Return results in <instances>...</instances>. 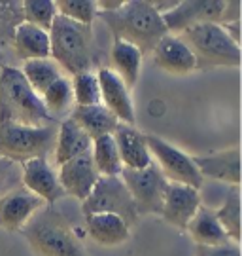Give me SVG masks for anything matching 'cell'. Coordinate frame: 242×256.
Masks as SVG:
<instances>
[{"instance_id": "obj_1", "label": "cell", "mask_w": 242, "mask_h": 256, "mask_svg": "<svg viewBox=\"0 0 242 256\" xmlns=\"http://www.w3.org/2000/svg\"><path fill=\"white\" fill-rule=\"evenodd\" d=\"M102 21L108 25L114 40H121L135 46L140 54L148 55L153 52L163 36L171 34L163 21L161 14L155 10L153 2H123L116 12H102Z\"/></svg>"}, {"instance_id": "obj_2", "label": "cell", "mask_w": 242, "mask_h": 256, "mask_svg": "<svg viewBox=\"0 0 242 256\" xmlns=\"http://www.w3.org/2000/svg\"><path fill=\"white\" fill-rule=\"evenodd\" d=\"M6 122L32 128L57 124L21 70L9 64H0V124Z\"/></svg>"}, {"instance_id": "obj_3", "label": "cell", "mask_w": 242, "mask_h": 256, "mask_svg": "<svg viewBox=\"0 0 242 256\" xmlns=\"http://www.w3.org/2000/svg\"><path fill=\"white\" fill-rule=\"evenodd\" d=\"M47 34L49 57L61 70L68 72L70 76L93 70L95 36L91 25H80L57 14Z\"/></svg>"}, {"instance_id": "obj_4", "label": "cell", "mask_w": 242, "mask_h": 256, "mask_svg": "<svg viewBox=\"0 0 242 256\" xmlns=\"http://www.w3.org/2000/svg\"><path fill=\"white\" fill-rule=\"evenodd\" d=\"M38 256H85L80 238L63 212L45 205L21 230Z\"/></svg>"}, {"instance_id": "obj_5", "label": "cell", "mask_w": 242, "mask_h": 256, "mask_svg": "<svg viewBox=\"0 0 242 256\" xmlns=\"http://www.w3.org/2000/svg\"><path fill=\"white\" fill-rule=\"evenodd\" d=\"M180 40L191 50L197 68L241 64V46H237L218 23H197L184 28L180 32Z\"/></svg>"}, {"instance_id": "obj_6", "label": "cell", "mask_w": 242, "mask_h": 256, "mask_svg": "<svg viewBox=\"0 0 242 256\" xmlns=\"http://www.w3.org/2000/svg\"><path fill=\"white\" fill-rule=\"evenodd\" d=\"M59 122L32 128L21 124H0V158L11 164H25L34 158H45L55 148Z\"/></svg>"}, {"instance_id": "obj_7", "label": "cell", "mask_w": 242, "mask_h": 256, "mask_svg": "<svg viewBox=\"0 0 242 256\" xmlns=\"http://www.w3.org/2000/svg\"><path fill=\"white\" fill-rule=\"evenodd\" d=\"M81 212L83 216L99 214V212L116 214L129 228H133L140 218L136 212L135 202L119 176H99L87 200L81 202Z\"/></svg>"}, {"instance_id": "obj_8", "label": "cell", "mask_w": 242, "mask_h": 256, "mask_svg": "<svg viewBox=\"0 0 242 256\" xmlns=\"http://www.w3.org/2000/svg\"><path fill=\"white\" fill-rule=\"evenodd\" d=\"M146 137V144L150 150V156L157 160V167L163 173V176L169 182H178L191 186L195 190H201L205 178L201 176L199 169L193 164V158L186 154L184 150L176 148L174 144L167 142L165 138L152 135V133H144Z\"/></svg>"}, {"instance_id": "obj_9", "label": "cell", "mask_w": 242, "mask_h": 256, "mask_svg": "<svg viewBox=\"0 0 242 256\" xmlns=\"http://www.w3.org/2000/svg\"><path fill=\"white\" fill-rule=\"evenodd\" d=\"M119 178L135 202L136 212L140 214H161L163 194L169 180L163 176L155 164L144 169H121Z\"/></svg>"}, {"instance_id": "obj_10", "label": "cell", "mask_w": 242, "mask_h": 256, "mask_svg": "<svg viewBox=\"0 0 242 256\" xmlns=\"http://www.w3.org/2000/svg\"><path fill=\"white\" fill-rule=\"evenodd\" d=\"M97 80H99V92H100V104H104L119 124L127 126H135V104L131 92L127 90V86L121 82V78L117 76L110 66H99L97 70Z\"/></svg>"}, {"instance_id": "obj_11", "label": "cell", "mask_w": 242, "mask_h": 256, "mask_svg": "<svg viewBox=\"0 0 242 256\" xmlns=\"http://www.w3.org/2000/svg\"><path fill=\"white\" fill-rule=\"evenodd\" d=\"M225 2L216 0V2H176L169 12L161 14L165 25L169 32H182L184 28L193 27L197 23H218L222 21Z\"/></svg>"}, {"instance_id": "obj_12", "label": "cell", "mask_w": 242, "mask_h": 256, "mask_svg": "<svg viewBox=\"0 0 242 256\" xmlns=\"http://www.w3.org/2000/svg\"><path fill=\"white\" fill-rule=\"evenodd\" d=\"M21 182L23 188L38 196L49 207L64 198V190L61 188L57 171L45 158H34L21 164Z\"/></svg>"}, {"instance_id": "obj_13", "label": "cell", "mask_w": 242, "mask_h": 256, "mask_svg": "<svg viewBox=\"0 0 242 256\" xmlns=\"http://www.w3.org/2000/svg\"><path fill=\"white\" fill-rule=\"evenodd\" d=\"M203 205L201 190L178 182H169L163 194L161 216L176 228L186 230L189 220L195 216L199 207Z\"/></svg>"}, {"instance_id": "obj_14", "label": "cell", "mask_w": 242, "mask_h": 256, "mask_svg": "<svg viewBox=\"0 0 242 256\" xmlns=\"http://www.w3.org/2000/svg\"><path fill=\"white\" fill-rule=\"evenodd\" d=\"M42 207H45V203L27 188H13L0 198V228L6 232H21Z\"/></svg>"}, {"instance_id": "obj_15", "label": "cell", "mask_w": 242, "mask_h": 256, "mask_svg": "<svg viewBox=\"0 0 242 256\" xmlns=\"http://www.w3.org/2000/svg\"><path fill=\"white\" fill-rule=\"evenodd\" d=\"M57 176H59L61 188L64 190V196H72L78 202H85L100 174L95 169L91 152H85L66 164L59 165Z\"/></svg>"}, {"instance_id": "obj_16", "label": "cell", "mask_w": 242, "mask_h": 256, "mask_svg": "<svg viewBox=\"0 0 242 256\" xmlns=\"http://www.w3.org/2000/svg\"><path fill=\"white\" fill-rule=\"evenodd\" d=\"M193 164L203 178L241 186V150L237 146L212 154L195 156Z\"/></svg>"}, {"instance_id": "obj_17", "label": "cell", "mask_w": 242, "mask_h": 256, "mask_svg": "<svg viewBox=\"0 0 242 256\" xmlns=\"http://www.w3.org/2000/svg\"><path fill=\"white\" fill-rule=\"evenodd\" d=\"M112 137L116 140L117 154H119L123 169L136 171V169H144L153 164L148 144H146V137L140 129H136L135 126H127V124H117Z\"/></svg>"}, {"instance_id": "obj_18", "label": "cell", "mask_w": 242, "mask_h": 256, "mask_svg": "<svg viewBox=\"0 0 242 256\" xmlns=\"http://www.w3.org/2000/svg\"><path fill=\"white\" fill-rule=\"evenodd\" d=\"M153 63L161 70L171 74H189L197 70V61L180 36L176 34H167L163 36L157 46L153 48Z\"/></svg>"}, {"instance_id": "obj_19", "label": "cell", "mask_w": 242, "mask_h": 256, "mask_svg": "<svg viewBox=\"0 0 242 256\" xmlns=\"http://www.w3.org/2000/svg\"><path fill=\"white\" fill-rule=\"evenodd\" d=\"M11 48L17 59L34 61V59H47L49 57V34L42 28L34 27L30 23H19L13 36H11Z\"/></svg>"}, {"instance_id": "obj_20", "label": "cell", "mask_w": 242, "mask_h": 256, "mask_svg": "<svg viewBox=\"0 0 242 256\" xmlns=\"http://www.w3.org/2000/svg\"><path fill=\"white\" fill-rule=\"evenodd\" d=\"M91 144L93 140L80 126H76L70 118L63 120L59 124L57 138H55V164L63 165L85 152H91Z\"/></svg>"}, {"instance_id": "obj_21", "label": "cell", "mask_w": 242, "mask_h": 256, "mask_svg": "<svg viewBox=\"0 0 242 256\" xmlns=\"http://www.w3.org/2000/svg\"><path fill=\"white\" fill-rule=\"evenodd\" d=\"M186 230H188L189 238L197 243V247H214V245H225L231 241L216 216V210L205 205L199 207Z\"/></svg>"}, {"instance_id": "obj_22", "label": "cell", "mask_w": 242, "mask_h": 256, "mask_svg": "<svg viewBox=\"0 0 242 256\" xmlns=\"http://www.w3.org/2000/svg\"><path fill=\"white\" fill-rule=\"evenodd\" d=\"M70 120L80 126L91 140L102 137V135H112L117 128V118L104 106V104H91V106H72Z\"/></svg>"}, {"instance_id": "obj_23", "label": "cell", "mask_w": 242, "mask_h": 256, "mask_svg": "<svg viewBox=\"0 0 242 256\" xmlns=\"http://www.w3.org/2000/svg\"><path fill=\"white\" fill-rule=\"evenodd\" d=\"M85 228L89 238L102 247L123 245L131 236V228L123 220L116 214H106V212L85 216Z\"/></svg>"}, {"instance_id": "obj_24", "label": "cell", "mask_w": 242, "mask_h": 256, "mask_svg": "<svg viewBox=\"0 0 242 256\" xmlns=\"http://www.w3.org/2000/svg\"><path fill=\"white\" fill-rule=\"evenodd\" d=\"M110 61H112V70L121 78V82L125 84L127 90L131 92L140 76L142 54L127 42L114 40V44L110 48Z\"/></svg>"}, {"instance_id": "obj_25", "label": "cell", "mask_w": 242, "mask_h": 256, "mask_svg": "<svg viewBox=\"0 0 242 256\" xmlns=\"http://www.w3.org/2000/svg\"><path fill=\"white\" fill-rule=\"evenodd\" d=\"M21 74L25 76V80L28 82V86L32 88V92L42 97L44 92L63 76V70L57 66L51 57L47 59H34V61H25L23 68H19Z\"/></svg>"}, {"instance_id": "obj_26", "label": "cell", "mask_w": 242, "mask_h": 256, "mask_svg": "<svg viewBox=\"0 0 242 256\" xmlns=\"http://www.w3.org/2000/svg\"><path fill=\"white\" fill-rule=\"evenodd\" d=\"M91 158L100 176H119L123 165L117 154L116 140L112 135H102L91 144Z\"/></svg>"}, {"instance_id": "obj_27", "label": "cell", "mask_w": 242, "mask_h": 256, "mask_svg": "<svg viewBox=\"0 0 242 256\" xmlns=\"http://www.w3.org/2000/svg\"><path fill=\"white\" fill-rule=\"evenodd\" d=\"M214 210L229 239L233 243H241V186H231L224 205Z\"/></svg>"}, {"instance_id": "obj_28", "label": "cell", "mask_w": 242, "mask_h": 256, "mask_svg": "<svg viewBox=\"0 0 242 256\" xmlns=\"http://www.w3.org/2000/svg\"><path fill=\"white\" fill-rule=\"evenodd\" d=\"M44 102L45 110L57 120V116L66 114L68 110H72L74 106V93H72V84L68 78L61 76L59 80H55L47 90L44 92V95L40 97Z\"/></svg>"}, {"instance_id": "obj_29", "label": "cell", "mask_w": 242, "mask_h": 256, "mask_svg": "<svg viewBox=\"0 0 242 256\" xmlns=\"http://www.w3.org/2000/svg\"><path fill=\"white\" fill-rule=\"evenodd\" d=\"M23 21L49 32L53 19L57 18V6L53 0H25L21 2Z\"/></svg>"}, {"instance_id": "obj_30", "label": "cell", "mask_w": 242, "mask_h": 256, "mask_svg": "<svg viewBox=\"0 0 242 256\" xmlns=\"http://www.w3.org/2000/svg\"><path fill=\"white\" fill-rule=\"evenodd\" d=\"M72 93H74V102L78 106H91L100 102L99 80L93 70L81 72L72 76Z\"/></svg>"}, {"instance_id": "obj_31", "label": "cell", "mask_w": 242, "mask_h": 256, "mask_svg": "<svg viewBox=\"0 0 242 256\" xmlns=\"http://www.w3.org/2000/svg\"><path fill=\"white\" fill-rule=\"evenodd\" d=\"M55 6L59 16L76 21L80 25H91L99 16L97 2L93 0H57Z\"/></svg>"}, {"instance_id": "obj_32", "label": "cell", "mask_w": 242, "mask_h": 256, "mask_svg": "<svg viewBox=\"0 0 242 256\" xmlns=\"http://www.w3.org/2000/svg\"><path fill=\"white\" fill-rule=\"evenodd\" d=\"M23 23V10L19 2H0V46L11 42L13 30Z\"/></svg>"}, {"instance_id": "obj_33", "label": "cell", "mask_w": 242, "mask_h": 256, "mask_svg": "<svg viewBox=\"0 0 242 256\" xmlns=\"http://www.w3.org/2000/svg\"><path fill=\"white\" fill-rule=\"evenodd\" d=\"M19 178H21V174L17 173L15 164H11L8 160H2L0 158V198L4 194L11 192L15 188Z\"/></svg>"}, {"instance_id": "obj_34", "label": "cell", "mask_w": 242, "mask_h": 256, "mask_svg": "<svg viewBox=\"0 0 242 256\" xmlns=\"http://www.w3.org/2000/svg\"><path fill=\"white\" fill-rule=\"evenodd\" d=\"M195 256H241V243H225L214 247H197Z\"/></svg>"}, {"instance_id": "obj_35", "label": "cell", "mask_w": 242, "mask_h": 256, "mask_svg": "<svg viewBox=\"0 0 242 256\" xmlns=\"http://www.w3.org/2000/svg\"><path fill=\"white\" fill-rule=\"evenodd\" d=\"M241 19V2H225L224 14H222V21L220 25H225V23H233V21H239Z\"/></svg>"}, {"instance_id": "obj_36", "label": "cell", "mask_w": 242, "mask_h": 256, "mask_svg": "<svg viewBox=\"0 0 242 256\" xmlns=\"http://www.w3.org/2000/svg\"><path fill=\"white\" fill-rule=\"evenodd\" d=\"M225 28V32L229 34V38L233 40L237 46H241V19L239 21H233V23H225L222 25Z\"/></svg>"}, {"instance_id": "obj_37", "label": "cell", "mask_w": 242, "mask_h": 256, "mask_svg": "<svg viewBox=\"0 0 242 256\" xmlns=\"http://www.w3.org/2000/svg\"><path fill=\"white\" fill-rule=\"evenodd\" d=\"M121 6H123V0H99L97 2L99 14H102V12H116Z\"/></svg>"}, {"instance_id": "obj_38", "label": "cell", "mask_w": 242, "mask_h": 256, "mask_svg": "<svg viewBox=\"0 0 242 256\" xmlns=\"http://www.w3.org/2000/svg\"><path fill=\"white\" fill-rule=\"evenodd\" d=\"M0 59H2V54H0ZM0 64H2V63H0Z\"/></svg>"}]
</instances>
